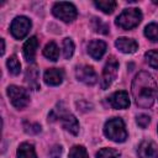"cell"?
I'll use <instances>...</instances> for the list:
<instances>
[{"instance_id":"1","label":"cell","mask_w":158,"mask_h":158,"mask_svg":"<svg viewBox=\"0 0 158 158\" xmlns=\"http://www.w3.org/2000/svg\"><path fill=\"white\" fill-rule=\"evenodd\" d=\"M132 95L139 107H151L157 96V83L148 72H139L132 81Z\"/></svg>"},{"instance_id":"2","label":"cell","mask_w":158,"mask_h":158,"mask_svg":"<svg viewBox=\"0 0 158 158\" xmlns=\"http://www.w3.org/2000/svg\"><path fill=\"white\" fill-rule=\"evenodd\" d=\"M104 133L109 139L114 142H123L127 138V131L125 123L118 117H114L106 121L104 126Z\"/></svg>"},{"instance_id":"3","label":"cell","mask_w":158,"mask_h":158,"mask_svg":"<svg viewBox=\"0 0 158 158\" xmlns=\"http://www.w3.org/2000/svg\"><path fill=\"white\" fill-rule=\"evenodd\" d=\"M142 20V12L137 7H130L123 10L116 19V25L123 30H131L136 27Z\"/></svg>"},{"instance_id":"4","label":"cell","mask_w":158,"mask_h":158,"mask_svg":"<svg viewBox=\"0 0 158 158\" xmlns=\"http://www.w3.org/2000/svg\"><path fill=\"white\" fill-rule=\"evenodd\" d=\"M52 12L56 17H58L59 20L64 21V22H72L73 20H75L78 12H77V7L70 4V2H56L53 5Z\"/></svg>"},{"instance_id":"5","label":"cell","mask_w":158,"mask_h":158,"mask_svg":"<svg viewBox=\"0 0 158 158\" xmlns=\"http://www.w3.org/2000/svg\"><path fill=\"white\" fill-rule=\"evenodd\" d=\"M7 96L16 109H23L30 102V95L27 90L16 85H10L7 88Z\"/></svg>"},{"instance_id":"6","label":"cell","mask_w":158,"mask_h":158,"mask_svg":"<svg viewBox=\"0 0 158 158\" xmlns=\"http://www.w3.org/2000/svg\"><path fill=\"white\" fill-rule=\"evenodd\" d=\"M117 69H118V62L116 60L115 57H110L104 67L102 70V77H101V88L107 89L111 83L115 80L117 75Z\"/></svg>"},{"instance_id":"7","label":"cell","mask_w":158,"mask_h":158,"mask_svg":"<svg viewBox=\"0 0 158 158\" xmlns=\"http://www.w3.org/2000/svg\"><path fill=\"white\" fill-rule=\"evenodd\" d=\"M30 28H31V21L25 16L15 17L11 22V26H10L11 35L16 40H22L25 36H27Z\"/></svg>"},{"instance_id":"8","label":"cell","mask_w":158,"mask_h":158,"mask_svg":"<svg viewBox=\"0 0 158 158\" xmlns=\"http://www.w3.org/2000/svg\"><path fill=\"white\" fill-rule=\"evenodd\" d=\"M75 75H77V79L88 84V85H94L98 80V75L95 73V70L89 67V65H80L75 70Z\"/></svg>"},{"instance_id":"9","label":"cell","mask_w":158,"mask_h":158,"mask_svg":"<svg viewBox=\"0 0 158 158\" xmlns=\"http://www.w3.org/2000/svg\"><path fill=\"white\" fill-rule=\"evenodd\" d=\"M137 153L138 158H158V148L156 143L149 139H144L139 143Z\"/></svg>"},{"instance_id":"10","label":"cell","mask_w":158,"mask_h":158,"mask_svg":"<svg viewBox=\"0 0 158 158\" xmlns=\"http://www.w3.org/2000/svg\"><path fill=\"white\" fill-rule=\"evenodd\" d=\"M110 105L114 109H127L130 106V99H128V94L123 90L116 91L114 93L109 99Z\"/></svg>"},{"instance_id":"11","label":"cell","mask_w":158,"mask_h":158,"mask_svg":"<svg viewBox=\"0 0 158 158\" xmlns=\"http://www.w3.org/2000/svg\"><path fill=\"white\" fill-rule=\"evenodd\" d=\"M57 117L60 120L62 126L67 131H69L73 135H78V132H79V122H78V120L75 118L74 115L68 114V112H64V114L58 115Z\"/></svg>"},{"instance_id":"12","label":"cell","mask_w":158,"mask_h":158,"mask_svg":"<svg viewBox=\"0 0 158 158\" xmlns=\"http://www.w3.org/2000/svg\"><path fill=\"white\" fill-rule=\"evenodd\" d=\"M106 52V43L101 40H93L88 44V53L94 59H100Z\"/></svg>"},{"instance_id":"13","label":"cell","mask_w":158,"mask_h":158,"mask_svg":"<svg viewBox=\"0 0 158 158\" xmlns=\"http://www.w3.org/2000/svg\"><path fill=\"white\" fill-rule=\"evenodd\" d=\"M43 79H44V83L48 84V85H59L63 80V70L62 69H58V68H51V69H47L44 72V75H43Z\"/></svg>"},{"instance_id":"14","label":"cell","mask_w":158,"mask_h":158,"mask_svg":"<svg viewBox=\"0 0 158 158\" xmlns=\"http://www.w3.org/2000/svg\"><path fill=\"white\" fill-rule=\"evenodd\" d=\"M115 46L117 47V49H120L123 53H133L138 48L137 42L135 40H132V38H127V37L117 38L116 42H115Z\"/></svg>"},{"instance_id":"15","label":"cell","mask_w":158,"mask_h":158,"mask_svg":"<svg viewBox=\"0 0 158 158\" xmlns=\"http://www.w3.org/2000/svg\"><path fill=\"white\" fill-rule=\"evenodd\" d=\"M38 47V40L33 36V37H30L25 44H23V56L26 58L27 62H33L35 59V56H36V49Z\"/></svg>"},{"instance_id":"16","label":"cell","mask_w":158,"mask_h":158,"mask_svg":"<svg viewBox=\"0 0 158 158\" xmlns=\"http://www.w3.org/2000/svg\"><path fill=\"white\" fill-rule=\"evenodd\" d=\"M26 81L28 84V86H31L32 89H40V84H38V70L35 65L28 67L27 72H26Z\"/></svg>"},{"instance_id":"17","label":"cell","mask_w":158,"mask_h":158,"mask_svg":"<svg viewBox=\"0 0 158 158\" xmlns=\"http://www.w3.org/2000/svg\"><path fill=\"white\" fill-rule=\"evenodd\" d=\"M17 158H37L33 146L30 143H21L17 148Z\"/></svg>"},{"instance_id":"18","label":"cell","mask_w":158,"mask_h":158,"mask_svg":"<svg viewBox=\"0 0 158 158\" xmlns=\"http://www.w3.org/2000/svg\"><path fill=\"white\" fill-rule=\"evenodd\" d=\"M43 54L46 58H48L51 60H57L59 57V49L54 42H48L43 49Z\"/></svg>"},{"instance_id":"19","label":"cell","mask_w":158,"mask_h":158,"mask_svg":"<svg viewBox=\"0 0 158 158\" xmlns=\"http://www.w3.org/2000/svg\"><path fill=\"white\" fill-rule=\"evenodd\" d=\"M94 5L98 9H100L102 12L111 14L116 7V1H114V0H100V1H95Z\"/></svg>"},{"instance_id":"20","label":"cell","mask_w":158,"mask_h":158,"mask_svg":"<svg viewBox=\"0 0 158 158\" xmlns=\"http://www.w3.org/2000/svg\"><path fill=\"white\" fill-rule=\"evenodd\" d=\"M6 65L9 68V72L14 75H17L21 70V64H20V60L17 59L16 56H10L7 62H6Z\"/></svg>"},{"instance_id":"21","label":"cell","mask_w":158,"mask_h":158,"mask_svg":"<svg viewBox=\"0 0 158 158\" xmlns=\"http://www.w3.org/2000/svg\"><path fill=\"white\" fill-rule=\"evenodd\" d=\"M144 36L153 42L158 41V23L152 22V23L147 25L144 28Z\"/></svg>"},{"instance_id":"22","label":"cell","mask_w":158,"mask_h":158,"mask_svg":"<svg viewBox=\"0 0 158 158\" xmlns=\"http://www.w3.org/2000/svg\"><path fill=\"white\" fill-rule=\"evenodd\" d=\"M96 158H120V152L114 148H102L96 153Z\"/></svg>"},{"instance_id":"23","label":"cell","mask_w":158,"mask_h":158,"mask_svg":"<svg viewBox=\"0 0 158 158\" xmlns=\"http://www.w3.org/2000/svg\"><path fill=\"white\" fill-rule=\"evenodd\" d=\"M69 158H88L86 149L83 146H73L69 151Z\"/></svg>"},{"instance_id":"24","label":"cell","mask_w":158,"mask_h":158,"mask_svg":"<svg viewBox=\"0 0 158 158\" xmlns=\"http://www.w3.org/2000/svg\"><path fill=\"white\" fill-rule=\"evenodd\" d=\"M144 58H146L147 63H148L152 68L158 69V49L148 51V52L144 54Z\"/></svg>"},{"instance_id":"25","label":"cell","mask_w":158,"mask_h":158,"mask_svg":"<svg viewBox=\"0 0 158 158\" xmlns=\"http://www.w3.org/2000/svg\"><path fill=\"white\" fill-rule=\"evenodd\" d=\"M74 52V43L70 38H64L63 40V56L65 59L70 58Z\"/></svg>"},{"instance_id":"26","label":"cell","mask_w":158,"mask_h":158,"mask_svg":"<svg viewBox=\"0 0 158 158\" xmlns=\"http://www.w3.org/2000/svg\"><path fill=\"white\" fill-rule=\"evenodd\" d=\"M149 122H151V117H149L148 115L142 114V115H138V116H137V125H138L139 127L146 128V127L149 125Z\"/></svg>"},{"instance_id":"27","label":"cell","mask_w":158,"mask_h":158,"mask_svg":"<svg viewBox=\"0 0 158 158\" xmlns=\"http://www.w3.org/2000/svg\"><path fill=\"white\" fill-rule=\"evenodd\" d=\"M25 131L27 133H38L41 131V126L38 123H25Z\"/></svg>"},{"instance_id":"28","label":"cell","mask_w":158,"mask_h":158,"mask_svg":"<svg viewBox=\"0 0 158 158\" xmlns=\"http://www.w3.org/2000/svg\"><path fill=\"white\" fill-rule=\"evenodd\" d=\"M60 154H62V147H60V146H54V147L49 151L51 158H59Z\"/></svg>"},{"instance_id":"29","label":"cell","mask_w":158,"mask_h":158,"mask_svg":"<svg viewBox=\"0 0 158 158\" xmlns=\"http://www.w3.org/2000/svg\"><path fill=\"white\" fill-rule=\"evenodd\" d=\"M1 54H4V51H5V42H4V40H1Z\"/></svg>"}]
</instances>
